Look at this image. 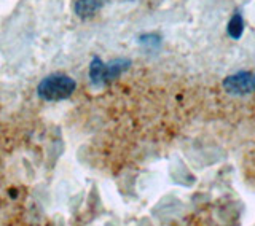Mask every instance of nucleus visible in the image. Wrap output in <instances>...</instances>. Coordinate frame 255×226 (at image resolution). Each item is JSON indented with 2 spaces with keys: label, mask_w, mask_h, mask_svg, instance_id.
Here are the masks:
<instances>
[{
  "label": "nucleus",
  "mask_w": 255,
  "mask_h": 226,
  "mask_svg": "<svg viewBox=\"0 0 255 226\" xmlns=\"http://www.w3.org/2000/svg\"><path fill=\"white\" fill-rule=\"evenodd\" d=\"M104 75H106V64L101 61V58L94 56L91 64H90V78H91V83L96 85V86L106 85Z\"/></svg>",
  "instance_id": "nucleus-4"
},
{
  "label": "nucleus",
  "mask_w": 255,
  "mask_h": 226,
  "mask_svg": "<svg viewBox=\"0 0 255 226\" xmlns=\"http://www.w3.org/2000/svg\"><path fill=\"white\" fill-rule=\"evenodd\" d=\"M140 43H142V45H147L148 48H150V46L158 48V46H159V37L155 35V34L143 35V37H140Z\"/></svg>",
  "instance_id": "nucleus-7"
},
{
  "label": "nucleus",
  "mask_w": 255,
  "mask_h": 226,
  "mask_svg": "<svg viewBox=\"0 0 255 226\" xmlns=\"http://www.w3.org/2000/svg\"><path fill=\"white\" fill-rule=\"evenodd\" d=\"M77 83L74 78L64 74H54L45 77L37 86V93L43 101L56 102L69 99L74 94Z\"/></svg>",
  "instance_id": "nucleus-1"
},
{
  "label": "nucleus",
  "mask_w": 255,
  "mask_h": 226,
  "mask_svg": "<svg viewBox=\"0 0 255 226\" xmlns=\"http://www.w3.org/2000/svg\"><path fill=\"white\" fill-rule=\"evenodd\" d=\"M227 30H228V35L231 38H235V40H239V38L243 37V32H244V19H243V16H241V13H239V11H236L233 14V18L230 19Z\"/></svg>",
  "instance_id": "nucleus-6"
},
{
  "label": "nucleus",
  "mask_w": 255,
  "mask_h": 226,
  "mask_svg": "<svg viewBox=\"0 0 255 226\" xmlns=\"http://www.w3.org/2000/svg\"><path fill=\"white\" fill-rule=\"evenodd\" d=\"M102 6L101 0H77L75 2V13L82 18L93 16Z\"/></svg>",
  "instance_id": "nucleus-5"
},
{
  "label": "nucleus",
  "mask_w": 255,
  "mask_h": 226,
  "mask_svg": "<svg viewBox=\"0 0 255 226\" xmlns=\"http://www.w3.org/2000/svg\"><path fill=\"white\" fill-rule=\"evenodd\" d=\"M129 66H131V61H128V59H117V61H112L110 64H106V75H104L106 83L118 78Z\"/></svg>",
  "instance_id": "nucleus-3"
},
{
  "label": "nucleus",
  "mask_w": 255,
  "mask_h": 226,
  "mask_svg": "<svg viewBox=\"0 0 255 226\" xmlns=\"http://www.w3.org/2000/svg\"><path fill=\"white\" fill-rule=\"evenodd\" d=\"M223 88L230 94H251L255 93V74L254 72H238L223 80Z\"/></svg>",
  "instance_id": "nucleus-2"
}]
</instances>
